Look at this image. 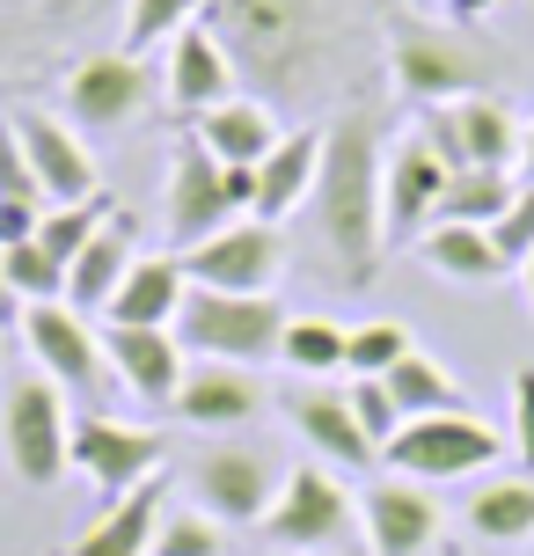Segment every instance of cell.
Returning <instances> with one entry per match:
<instances>
[{"instance_id":"6da1fadb","label":"cell","mask_w":534,"mask_h":556,"mask_svg":"<svg viewBox=\"0 0 534 556\" xmlns=\"http://www.w3.org/2000/svg\"><path fill=\"white\" fill-rule=\"evenodd\" d=\"M381 117L352 103L322 125V168H315L308 191V220H315V250H322V278L338 293H366L381 278L389 256V220H381Z\"/></svg>"},{"instance_id":"7a4b0ae2","label":"cell","mask_w":534,"mask_h":556,"mask_svg":"<svg viewBox=\"0 0 534 556\" xmlns=\"http://www.w3.org/2000/svg\"><path fill=\"white\" fill-rule=\"evenodd\" d=\"M205 8L234 74H250L264 96H308V81L330 66L338 29L322 0H205Z\"/></svg>"},{"instance_id":"3957f363","label":"cell","mask_w":534,"mask_h":556,"mask_svg":"<svg viewBox=\"0 0 534 556\" xmlns=\"http://www.w3.org/2000/svg\"><path fill=\"white\" fill-rule=\"evenodd\" d=\"M279 337H285V307L271 293H205V286H191L183 315H176V344L191 359L264 366L279 359Z\"/></svg>"},{"instance_id":"277c9868","label":"cell","mask_w":534,"mask_h":556,"mask_svg":"<svg viewBox=\"0 0 534 556\" xmlns=\"http://www.w3.org/2000/svg\"><path fill=\"white\" fill-rule=\"evenodd\" d=\"M0 440H8V469L23 476L29 491H52L59 476L74 469V410H66V389L29 374L8 389L0 403Z\"/></svg>"},{"instance_id":"5b68a950","label":"cell","mask_w":534,"mask_h":556,"mask_svg":"<svg viewBox=\"0 0 534 556\" xmlns=\"http://www.w3.org/2000/svg\"><path fill=\"white\" fill-rule=\"evenodd\" d=\"M264 534H271V549L338 556L344 542L359 534V498H352L322 462H301V469H285L279 498H271V513H264Z\"/></svg>"},{"instance_id":"8992f818","label":"cell","mask_w":534,"mask_h":556,"mask_svg":"<svg viewBox=\"0 0 534 556\" xmlns=\"http://www.w3.org/2000/svg\"><path fill=\"white\" fill-rule=\"evenodd\" d=\"M506 454V440L483 425L476 410H440V417H403V432L381 446L389 476L410 483H454V476H476Z\"/></svg>"},{"instance_id":"52a82bcc","label":"cell","mask_w":534,"mask_h":556,"mask_svg":"<svg viewBox=\"0 0 534 556\" xmlns=\"http://www.w3.org/2000/svg\"><path fill=\"white\" fill-rule=\"evenodd\" d=\"M74 469H81L103 498H125L132 483L169 469V440H162L154 425H132V417L81 410L74 417Z\"/></svg>"},{"instance_id":"ba28073f","label":"cell","mask_w":534,"mask_h":556,"mask_svg":"<svg viewBox=\"0 0 534 556\" xmlns=\"http://www.w3.org/2000/svg\"><path fill=\"white\" fill-rule=\"evenodd\" d=\"M183 256V278L205 286V293H271L285 271V235L271 220H227L220 235H205L198 250H176Z\"/></svg>"},{"instance_id":"9c48e42d","label":"cell","mask_w":534,"mask_h":556,"mask_svg":"<svg viewBox=\"0 0 534 556\" xmlns=\"http://www.w3.org/2000/svg\"><path fill=\"white\" fill-rule=\"evenodd\" d=\"M154 96H162V81L147 74L140 52H88L66 74V117L81 132H125L132 117H147Z\"/></svg>"},{"instance_id":"30bf717a","label":"cell","mask_w":534,"mask_h":556,"mask_svg":"<svg viewBox=\"0 0 534 556\" xmlns=\"http://www.w3.org/2000/svg\"><path fill=\"white\" fill-rule=\"evenodd\" d=\"M279 483L285 476L271 469L264 446H205L191 462V498H198V513H213L220 528H264Z\"/></svg>"},{"instance_id":"8fae6325","label":"cell","mask_w":534,"mask_h":556,"mask_svg":"<svg viewBox=\"0 0 534 556\" xmlns=\"http://www.w3.org/2000/svg\"><path fill=\"white\" fill-rule=\"evenodd\" d=\"M389 74L410 103H424V111H432V103H454V96H483L476 52H469L461 37H447V29H432V23H395Z\"/></svg>"},{"instance_id":"7c38bea8","label":"cell","mask_w":534,"mask_h":556,"mask_svg":"<svg viewBox=\"0 0 534 556\" xmlns=\"http://www.w3.org/2000/svg\"><path fill=\"white\" fill-rule=\"evenodd\" d=\"M424 139L447 168H520V117L498 96H454L424 111Z\"/></svg>"},{"instance_id":"4fadbf2b","label":"cell","mask_w":534,"mask_h":556,"mask_svg":"<svg viewBox=\"0 0 534 556\" xmlns=\"http://www.w3.org/2000/svg\"><path fill=\"white\" fill-rule=\"evenodd\" d=\"M15 330H23L44 381H59V389H103V374H111L103 366V337H96V323H88L81 307L29 301V307H15Z\"/></svg>"},{"instance_id":"5bb4252c","label":"cell","mask_w":534,"mask_h":556,"mask_svg":"<svg viewBox=\"0 0 534 556\" xmlns=\"http://www.w3.org/2000/svg\"><path fill=\"white\" fill-rule=\"evenodd\" d=\"M359 528H366V549L373 556H432L447 513H440V498H432V483L381 476V483L359 491Z\"/></svg>"},{"instance_id":"9a60e30c","label":"cell","mask_w":534,"mask_h":556,"mask_svg":"<svg viewBox=\"0 0 534 556\" xmlns=\"http://www.w3.org/2000/svg\"><path fill=\"white\" fill-rule=\"evenodd\" d=\"M8 132L23 139L29 168H37V184H44V205H81V198L103 191L96 154L81 147V132H74L66 117L37 111V103H15V111H8Z\"/></svg>"},{"instance_id":"2e32d148","label":"cell","mask_w":534,"mask_h":556,"mask_svg":"<svg viewBox=\"0 0 534 556\" xmlns=\"http://www.w3.org/2000/svg\"><path fill=\"white\" fill-rule=\"evenodd\" d=\"M447 176H454V168L440 162V147H432L424 132H410V139H395V147H389V168H381V220H389V250L418 242L424 227H432Z\"/></svg>"},{"instance_id":"e0dca14e","label":"cell","mask_w":534,"mask_h":556,"mask_svg":"<svg viewBox=\"0 0 534 556\" xmlns=\"http://www.w3.org/2000/svg\"><path fill=\"white\" fill-rule=\"evenodd\" d=\"M227 220H242L234 205H227V184H220V162L198 147V139H183L169 162V191H162V227H169L176 250H198L205 235H220Z\"/></svg>"},{"instance_id":"ac0fdd59","label":"cell","mask_w":534,"mask_h":556,"mask_svg":"<svg viewBox=\"0 0 534 556\" xmlns=\"http://www.w3.org/2000/svg\"><path fill=\"white\" fill-rule=\"evenodd\" d=\"M103 366H111V381L125 395H140L147 410H162V403H176V389H183V344H176V330H140V323H103Z\"/></svg>"},{"instance_id":"d6986e66","label":"cell","mask_w":534,"mask_h":556,"mask_svg":"<svg viewBox=\"0 0 534 556\" xmlns=\"http://www.w3.org/2000/svg\"><path fill=\"white\" fill-rule=\"evenodd\" d=\"M169 410L183 425H198V432H234V425H250L264 410V381H256V366L198 359V366H183V389H176Z\"/></svg>"},{"instance_id":"ffe728a7","label":"cell","mask_w":534,"mask_h":556,"mask_svg":"<svg viewBox=\"0 0 534 556\" xmlns=\"http://www.w3.org/2000/svg\"><path fill=\"white\" fill-rule=\"evenodd\" d=\"M285 417H293V432H301L322 462H338V469H373V462H381V446L359 432L344 389H293L285 395Z\"/></svg>"},{"instance_id":"44dd1931","label":"cell","mask_w":534,"mask_h":556,"mask_svg":"<svg viewBox=\"0 0 534 556\" xmlns=\"http://www.w3.org/2000/svg\"><path fill=\"white\" fill-rule=\"evenodd\" d=\"M162 96H169L183 117H205L213 103H227L234 96V59H227V45L213 37V29H176L169 37V81H162Z\"/></svg>"},{"instance_id":"7402d4cb","label":"cell","mask_w":534,"mask_h":556,"mask_svg":"<svg viewBox=\"0 0 534 556\" xmlns=\"http://www.w3.org/2000/svg\"><path fill=\"white\" fill-rule=\"evenodd\" d=\"M162 498H169V469L132 483L125 498H111V513L96 528L74 534L66 556H154V528H162Z\"/></svg>"},{"instance_id":"603a6c76","label":"cell","mask_w":534,"mask_h":556,"mask_svg":"<svg viewBox=\"0 0 534 556\" xmlns=\"http://www.w3.org/2000/svg\"><path fill=\"white\" fill-rule=\"evenodd\" d=\"M191 139L220 168H256L285 132H279V117H271V103H256V96H227V103H213V111L198 117Z\"/></svg>"},{"instance_id":"cb8c5ba5","label":"cell","mask_w":534,"mask_h":556,"mask_svg":"<svg viewBox=\"0 0 534 556\" xmlns=\"http://www.w3.org/2000/svg\"><path fill=\"white\" fill-rule=\"evenodd\" d=\"M132 264H140V250H132V220H117V213H111V220L81 242V256L66 264V307L103 315V307L117 301V286H125Z\"/></svg>"},{"instance_id":"d4e9b609","label":"cell","mask_w":534,"mask_h":556,"mask_svg":"<svg viewBox=\"0 0 534 556\" xmlns=\"http://www.w3.org/2000/svg\"><path fill=\"white\" fill-rule=\"evenodd\" d=\"M315 168H322V125H301L285 132L264 162H256V220L279 227L285 213H301L315 191Z\"/></svg>"},{"instance_id":"484cf974","label":"cell","mask_w":534,"mask_h":556,"mask_svg":"<svg viewBox=\"0 0 534 556\" xmlns=\"http://www.w3.org/2000/svg\"><path fill=\"white\" fill-rule=\"evenodd\" d=\"M183 293H191V278H183V256H140L125 286H117V301L103 307V323H140V330H176V315H183Z\"/></svg>"},{"instance_id":"4316f807","label":"cell","mask_w":534,"mask_h":556,"mask_svg":"<svg viewBox=\"0 0 534 556\" xmlns=\"http://www.w3.org/2000/svg\"><path fill=\"white\" fill-rule=\"evenodd\" d=\"M418 256L440 278H454V286H498V278L512 271L506 256H498V242H491V227H454V220H432V227H424V235H418Z\"/></svg>"},{"instance_id":"83f0119b","label":"cell","mask_w":534,"mask_h":556,"mask_svg":"<svg viewBox=\"0 0 534 556\" xmlns=\"http://www.w3.org/2000/svg\"><path fill=\"white\" fill-rule=\"evenodd\" d=\"M520 184H512V168H454L447 191H440V213L432 220H454V227H491L506 213Z\"/></svg>"},{"instance_id":"f1b7e54d","label":"cell","mask_w":534,"mask_h":556,"mask_svg":"<svg viewBox=\"0 0 534 556\" xmlns=\"http://www.w3.org/2000/svg\"><path fill=\"white\" fill-rule=\"evenodd\" d=\"M389 381V395H395V410L403 417H440V410H469L461 403V381H454L440 359H424V352H403V359L381 374Z\"/></svg>"},{"instance_id":"f546056e","label":"cell","mask_w":534,"mask_h":556,"mask_svg":"<svg viewBox=\"0 0 534 556\" xmlns=\"http://www.w3.org/2000/svg\"><path fill=\"white\" fill-rule=\"evenodd\" d=\"M469 534L483 542H527L534 534V476H498L469 498Z\"/></svg>"},{"instance_id":"4dcf8cb0","label":"cell","mask_w":534,"mask_h":556,"mask_svg":"<svg viewBox=\"0 0 534 556\" xmlns=\"http://www.w3.org/2000/svg\"><path fill=\"white\" fill-rule=\"evenodd\" d=\"M344 344H352V330L344 323H330V315H285V337H279V359L293 366V374H344Z\"/></svg>"},{"instance_id":"1f68e13d","label":"cell","mask_w":534,"mask_h":556,"mask_svg":"<svg viewBox=\"0 0 534 556\" xmlns=\"http://www.w3.org/2000/svg\"><path fill=\"white\" fill-rule=\"evenodd\" d=\"M0 286L15 293V307H29V301H66V264H59L37 235H29V242H15V250H0Z\"/></svg>"},{"instance_id":"d6a6232c","label":"cell","mask_w":534,"mask_h":556,"mask_svg":"<svg viewBox=\"0 0 534 556\" xmlns=\"http://www.w3.org/2000/svg\"><path fill=\"white\" fill-rule=\"evenodd\" d=\"M403 352H418V344H410V330H403L395 315H373V323H359V330H352V344H344V374H352V381H381Z\"/></svg>"},{"instance_id":"836d02e7","label":"cell","mask_w":534,"mask_h":556,"mask_svg":"<svg viewBox=\"0 0 534 556\" xmlns=\"http://www.w3.org/2000/svg\"><path fill=\"white\" fill-rule=\"evenodd\" d=\"M198 8L205 0H125V52H154L162 37H176V29L198 23Z\"/></svg>"},{"instance_id":"e575fe53","label":"cell","mask_w":534,"mask_h":556,"mask_svg":"<svg viewBox=\"0 0 534 556\" xmlns=\"http://www.w3.org/2000/svg\"><path fill=\"white\" fill-rule=\"evenodd\" d=\"M154 556H227V534L213 513H169L162 528H154Z\"/></svg>"},{"instance_id":"d590c367","label":"cell","mask_w":534,"mask_h":556,"mask_svg":"<svg viewBox=\"0 0 534 556\" xmlns=\"http://www.w3.org/2000/svg\"><path fill=\"white\" fill-rule=\"evenodd\" d=\"M352 417H359V432L373 446H389L395 432H403V410H395V395H389V381H352Z\"/></svg>"},{"instance_id":"8d00e7d4","label":"cell","mask_w":534,"mask_h":556,"mask_svg":"<svg viewBox=\"0 0 534 556\" xmlns=\"http://www.w3.org/2000/svg\"><path fill=\"white\" fill-rule=\"evenodd\" d=\"M491 242H498V256H506L512 271L534 256V184H520V198H512L506 213L491 220Z\"/></svg>"},{"instance_id":"74e56055","label":"cell","mask_w":534,"mask_h":556,"mask_svg":"<svg viewBox=\"0 0 534 556\" xmlns=\"http://www.w3.org/2000/svg\"><path fill=\"white\" fill-rule=\"evenodd\" d=\"M0 198H23V205H44V184H37V168H29L23 139L8 132V117H0ZM52 213V205H44Z\"/></svg>"},{"instance_id":"f35d334b","label":"cell","mask_w":534,"mask_h":556,"mask_svg":"<svg viewBox=\"0 0 534 556\" xmlns=\"http://www.w3.org/2000/svg\"><path fill=\"white\" fill-rule=\"evenodd\" d=\"M512 454H520V469L534 476V366L512 374Z\"/></svg>"},{"instance_id":"ab89813d","label":"cell","mask_w":534,"mask_h":556,"mask_svg":"<svg viewBox=\"0 0 534 556\" xmlns=\"http://www.w3.org/2000/svg\"><path fill=\"white\" fill-rule=\"evenodd\" d=\"M44 227V205H23V198H0V250H15Z\"/></svg>"},{"instance_id":"60d3db41","label":"cell","mask_w":534,"mask_h":556,"mask_svg":"<svg viewBox=\"0 0 534 556\" xmlns=\"http://www.w3.org/2000/svg\"><path fill=\"white\" fill-rule=\"evenodd\" d=\"M29 37H37L29 23H8V15H0V74H8V66L23 59V45H29Z\"/></svg>"},{"instance_id":"b9f144b4","label":"cell","mask_w":534,"mask_h":556,"mask_svg":"<svg viewBox=\"0 0 534 556\" xmlns=\"http://www.w3.org/2000/svg\"><path fill=\"white\" fill-rule=\"evenodd\" d=\"M491 8H498V0H447V15H454V23H483Z\"/></svg>"},{"instance_id":"7bdbcfd3","label":"cell","mask_w":534,"mask_h":556,"mask_svg":"<svg viewBox=\"0 0 534 556\" xmlns=\"http://www.w3.org/2000/svg\"><path fill=\"white\" fill-rule=\"evenodd\" d=\"M520 184H534V125H520Z\"/></svg>"},{"instance_id":"ee69618b","label":"cell","mask_w":534,"mask_h":556,"mask_svg":"<svg viewBox=\"0 0 534 556\" xmlns=\"http://www.w3.org/2000/svg\"><path fill=\"white\" fill-rule=\"evenodd\" d=\"M0 323H15V293L8 286H0Z\"/></svg>"},{"instance_id":"f6af8a7d","label":"cell","mask_w":534,"mask_h":556,"mask_svg":"<svg viewBox=\"0 0 534 556\" xmlns=\"http://www.w3.org/2000/svg\"><path fill=\"white\" fill-rule=\"evenodd\" d=\"M520 278H527V307H534V256H527V264H520Z\"/></svg>"},{"instance_id":"bcb514c9","label":"cell","mask_w":534,"mask_h":556,"mask_svg":"<svg viewBox=\"0 0 534 556\" xmlns=\"http://www.w3.org/2000/svg\"><path fill=\"white\" fill-rule=\"evenodd\" d=\"M271 556H301V549H271Z\"/></svg>"},{"instance_id":"7dc6e473","label":"cell","mask_w":534,"mask_h":556,"mask_svg":"<svg viewBox=\"0 0 534 556\" xmlns=\"http://www.w3.org/2000/svg\"><path fill=\"white\" fill-rule=\"evenodd\" d=\"M0 352H8V337H0Z\"/></svg>"}]
</instances>
